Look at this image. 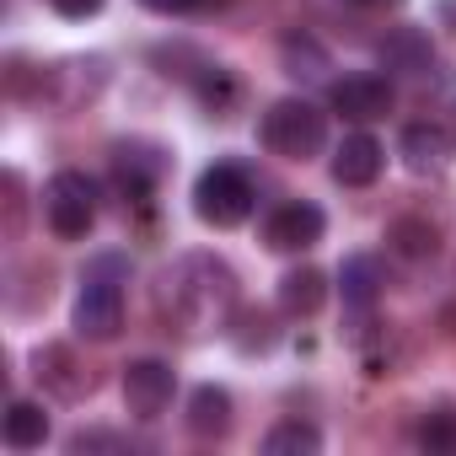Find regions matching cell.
Instances as JSON below:
<instances>
[{
    "label": "cell",
    "instance_id": "cb8c5ba5",
    "mask_svg": "<svg viewBox=\"0 0 456 456\" xmlns=\"http://www.w3.org/2000/svg\"><path fill=\"white\" fill-rule=\"evenodd\" d=\"M44 6H49V12H60L65 22H86V17H97V12L108 6V0H44Z\"/></svg>",
    "mask_w": 456,
    "mask_h": 456
},
{
    "label": "cell",
    "instance_id": "44dd1931",
    "mask_svg": "<svg viewBox=\"0 0 456 456\" xmlns=\"http://www.w3.org/2000/svg\"><path fill=\"white\" fill-rule=\"evenodd\" d=\"M387 242H392L403 258H429V253L440 248V242H435V225H424V220H392Z\"/></svg>",
    "mask_w": 456,
    "mask_h": 456
},
{
    "label": "cell",
    "instance_id": "6da1fadb",
    "mask_svg": "<svg viewBox=\"0 0 456 456\" xmlns=\"http://www.w3.org/2000/svg\"><path fill=\"white\" fill-rule=\"evenodd\" d=\"M156 306L172 328H183L188 338H204V333H220L237 312V274L225 258L215 253H183L167 274H161V290H156Z\"/></svg>",
    "mask_w": 456,
    "mask_h": 456
},
{
    "label": "cell",
    "instance_id": "2e32d148",
    "mask_svg": "<svg viewBox=\"0 0 456 456\" xmlns=\"http://www.w3.org/2000/svg\"><path fill=\"white\" fill-rule=\"evenodd\" d=\"M0 429H6V445L12 451H38L44 440H49V413H44V403H12L6 408V424H0Z\"/></svg>",
    "mask_w": 456,
    "mask_h": 456
},
{
    "label": "cell",
    "instance_id": "8fae6325",
    "mask_svg": "<svg viewBox=\"0 0 456 456\" xmlns=\"http://www.w3.org/2000/svg\"><path fill=\"white\" fill-rule=\"evenodd\" d=\"M376 60H381V70H392V76H424V70L435 65V44H429L424 28H397V33L381 38Z\"/></svg>",
    "mask_w": 456,
    "mask_h": 456
},
{
    "label": "cell",
    "instance_id": "7402d4cb",
    "mask_svg": "<svg viewBox=\"0 0 456 456\" xmlns=\"http://www.w3.org/2000/svg\"><path fill=\"white\" fill-rule=\"evenodd\" d=\"M419 445L435 451V456H451V451H456V413H451V408L424 413V424H419Z\"/></svg>",
    "mask_w": 456,
    "mask_h": 456
},
{
    "label": "cell",
    "instance_id": "603a6c76",
    "mask_svg": "<svg viewBox=\"0 0 456 456\" xmlns=\"http://www.w3.org/2000/svg\"><path fill=\"white\" fill-rule=\"evenodd\" d=\"M145 12H156V17H193V12H215V6H225V0H140Z\"/></svg>",
    "mask_w": 456,
    "mask_h": 456
},
{
    "label": "cell",
    "instance_id": "3957f363",
    "mask_svg": "<svg viewBox=\"0 0 456 456\" xmlns=\"http://www.w3.org/2000/svg\"><path fill=\"white\" fill-rule=\"evenodd\" d=\"M258 193H253V177L237 167V161H215L199 172L193 183V215L204 225H215V232H232V225H242L253 215Z\"/></svg>",
    "mask_w": 456,
    "mask_h": 456
},
{
    "label": "cell",
    "instance_id": "8992f818",
    "mask_svg": "<svg viewBox=\"0 0 456 456\" xmlns=\"http://www.w3.org/2000/svg\"><path fill=\"white\" fill-rule=\"evenodd\" d=\"M322 232H328V215L317 204H306V199H290L264 220V242L274 253H306V248L322 242Z\"/></svg>",
    "mask_w": 456,
    "mask_h": 456
},
{
    "label": "cell",
    "instance_id": "9c48e42d",
    "mask_svg": "<svg viewBox=\"0 0 456 456\" xmlns=\"http://www.w3.org/2000/svg\"><path fill=\"white\" fill-rule=\"evenodd\" d=\"M328 102H333V113L370 124V118H387L397 97H392V81L387 76H344V81H333Z\"/></svg>",
    "mask_w": 456,
    "mask_h": 456
},
{
    "label": "cell",
    "instance_id": "5b68a950",
    "mask_svg": "<svg viewBox=\"0 0 456 456\" xmlns=\"http://www.w3.org/2000/svg\"><path fill=\"white\" fill-rule=\"evenodd\" d=\"M44 220H49V232L65 237V242L86 237L97 225V183L86 172H54L44 183Z\"/></svg>",
    "mask_w": 456,
    "mask_h": 456
},
{
    "label": "cell",
    "instance_id": "7a4b0ae2",
    "mask_svg": "<svg viewBox=\"0 0 456 456\" xmlns=\"http://www.w3.org/2000/svg\"><path fill=\"white\" fill-rule=\"evenodd\" d=\"M258 145L285 156V161H312L328 145V113L312 108L306 97H280L264 118H258Z\"/></svg>",
    "mask_w": 456,
    "mask_h": 456
},
{
    "label": "cell",
    "instance_id": "52a82bcc",
    "mask_svg": "<svg viewBox=\"0 0 456 456\" xmlns=\"http://www.w3.org/2000/svg\"><path fill=\"white\" fill-rule=\"evenodd\" d=\"M118 387H124V403H129L134 419H161L172 392H177V376H172L167 360H129Z\"/></svg>",
    "mask_w": 456,
    "mask_h": 456
},
{
    "label": "cell",
    "instance_id": "9a60e30c",
    "mask_svg": "<svg viewBox=\"0 0 456 456\" xmlns=\"http://www.w3.org/2000/svg\"><path fill=\"white\" fill-rule=\"evenodd\" d=\"M280 65L290 81H322L328 76V49L312 33H285L280 38Z\"/></svg>",
    "mask_w": 456,
    "mask_h": 456
},
{
    "label": "cell",
    "instance_id": "7c38bea8",
    "mask_svg": "<svg viewBox=\"0 0 456 456\" xmlns=\"http://www.w3.org/2000/svg\"><path fill=\"white\" fill-rule=\"evenodd\" d=\"M397 151H403V167H408L413 177H429V172H445V161H451V134H445L440 124H408Z\"/></svg>",
    "mask_w": 456,
    "mask_h": 456
},
{
    "label": "cell",
    "instance_id": "ac0fdd59",
    "mask_svg": "<svg viewBox=\"0 0 456 456\" xmlns=\"http://www.w3.org/2000/svg\"><path fill=\"white\" fill-rule=\"evenodd\" d=\"M338 285H344V301H349V306H370L376 290H381V264H376L370 253H354V258H344Z\"/></svg>",
    "mask_w": 456,
    "mask_h": 456
},
{
    "label": "cell",
    "instance_id": "d6986e66",
    "mask_svg": "<svg viewBox=\"0 0 456 456\" xmlns=\"http://www.w3.org/2000/svg\"><path fill=\"white\" fill-rule=\"evenodd\" d=\"M193 97L209 108V113H232L237 108V97H242V86H237V76L232 70H220V65H204L199 76H193Z\"/></svg>",
    "mask_w": 456,
    "mask_h": 456
},
{
    "label": "cell",
    "instance_id": "4fadbf2b",
    "mask_svg": "<svg viewBox=\"0 0 456 456\" xmlns=\"http://www.w3.org/2000/svg\"><path fill=\"white\" fill-rule=\"evenodd\" d=\"M188 429L204 435V440L225 435V429H232V392L215 387V381L193 387V392H188Z\"/></svg>",
    "mask_w": 456,
    "mask_h": 456
},
{
    "label": "cell",
    "instance_id": "30bf717a",
    "mask_svg": "<svg viewBox=\"0 0 456 456\" xmlns=\"http://www.w3.org/2000/svg\"><path fill=\"white\" fill-rule=\"evenodd\" d=\"M381 167H387V151L376 134H344L333 151V183H344V188H370L381 177Z\"/></svg>",
    "mask_w": 456,
    "mask_h": 456
},
{
    "label": "cell",
    "instance_id": "277c9868",
    "mask_svg": "<svg viewBox=\"0 0 456 456\" xmlns=\"http://www.w3.org/2000/svg\"><path fill=\"white\" fill-rule=\"evenodd\" d=\"M124 264L118 258H97V269L81 280V290H76V306H70V322H76V333L81 338H92V344H108L118 328H124V290H118V274Z\"/></svg>",
    "mask_w": 456,
    "mask_h": 456
},
{
    "label": "cell",
    "instance_id": "5bb4252c",
    "mask_svg": "<svg viewBox=\"0 0 456 456\" xmlns=\"http://www.w3.org/2000/svg\"><path fill=\"white\" fill-rule=\"evenodd\" d=\"M328 301V274L322 269H290L285 280H280V312L285 317H312L317 306Z\"/></svg>",
    "mask_w": 456,
    "mask_h": 456
},
{
    "label": "cell",
    "instance_id": "ffe728a7",
    "mask_svg": "<svg viewBox=\"0 0 456 456\" xmlns=\"http://www.w3.org/2000/svg\"><path fill=\"white\" fill-rule=\"evenodd\" d=\"M264 451L269 456H317L322 451V435L312 424H301V419H285V424H274L264 435Z\"/></svg>",
    "mask_w": 456,
    "mask_h": 456
},
{
    "label": "cell",
    "instance_id": "d4e9b609",
    "mask_svg": "<svg viewBox=\"0 0 456 456\" xmlns=\"http://www.w3.org/2000/svg\"><path fill=\"white\" fill-rule=\"evenodd\" d=\"M354 6H365V12H387V6H403V0H354Z\"/></svg>",
    "mask_w": 456,
    "mask_h": 456
},
{
    "label": "cell",
    "instance_id": "e0dca14e",
    "mask_svg": "<svg viewBox=\"0 0 456 456\" xmlns=\"http://www.w3.org/2000/svg\"><path fill=\"white\" fill-rule=\"evenodd\" d=\"M33 376H38V381H49L60 397H81V392H86V376L76 370L70 349H60V344H49V349H38V354H33Z\"/></svg>",
    "mask_w": 456,
    "mask_h": 456
},
{
    "label": "cell",
    "instance_id": "ba28073f",
    "mask_svg": "<svg viewBox=\"0 0 456 456\" xmlns=\"http://www.w3.org/2000/svg\"><path fill=\"white\" fill-rule=\"evenodd\" d=\"M167 172V151L151 140H124L113 145V183L118 193H129V204H145V193L156 188V177Z\"/></svg>",
    "mask_w": 456,
    "mask_h": 456
}]
</instances>
